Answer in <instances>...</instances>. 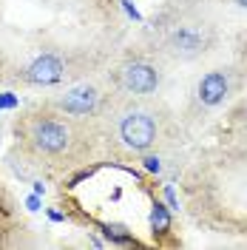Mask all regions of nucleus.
<instances>
[{
	"instance_id": "1",
	"label": "nucleus",
	"mask_w": 247,
	"mask_h": 250,
	"mask_svg": "<svg viewBox=\"0 0 247 250\" xmlns=\"http://www.w3.org/2000/svg\"><path fill=\"white\" fill-rule=\"evenodd\" d=\"M120 0H0V85L62 88L123 51Z\"/></svg>"
},
{
	"instance_id": "2",
	"label": "nucleus",
	"mask_w": 247,
	"mask_h": 250,
	"mask_svg": "<svg viewBox=\"0 0 247 250\" xmlns=\"http://www.w3.org/2000/svg\"><path fill=\"white\" fill-rule=\"evenodd\" d=\"M12 137L15 156L34 173H71L108 154L97 120L65 114L46 97L17 111Z\"/></svg>"
},
{
	"instance_id": "3",
	"label": "nucleus",
	"mask_w": 247,
	"mask_h": 250,
	"mask_svg": "<svg viewBox=\"0 0 247 250\" xmlns=\"http://www.w3.org/2000/svg\"><path fill=\"white\" fill-rule=\"evenodd\" d=\"M185 196L196 222L222 233L247 236V131H225L190 165Z\"/></svg>"
},
{
	"instance_id": "4",
	"label": "nucleus",
	"mask_w": 247,
	"mask_h": 250,
	"mask_svg": "<svg viewBox=\"0 0 247 250\" xmlns=\"http://www.w3.org/2000/svg\"><path fill=\"white\" fill-rule=\"evenodd\" d=\"M97 123L111 156H148L170 151L179 145L185 128L182 117L159 94L128 97L114 91Z\"/></svg>"
},
{
	"instance_id": "5",
	"label": "nucleus",
	"mask_w": 247,
	"mask_h": 250,
	"mask_svg": "<svg viewBox=\"0 0 247 250\" xmlns=\"http://www.w3.org/2000/svg\"><path fill=\"white\" fill-rule=\"evenodd\" d=\"M151 46L168 62H202L222 48V26L205 3L176 0L154 15Z\"/></svg>"
},
{
	"instance_id": "6",
	"label": "nucleus",
	"mask_w": 247,
	"mask_h": 250,
	"mask_svg": "<svg viewBox=\"0 0 247 250\" xmlns=\"http://www.w3.org/2000/svg\"><path fill=\"white\" fill-rule=\"evenodd\" d=\"M168 65L170 62L156 51L154 46L139 48L128 46L120 51V57L108 65L105 77L114 85L117 94H128V97H148V94H159L165 80H168Z\"/></svg>"
},
{
	"instance_id": "7",
	"label": "nucleus",
	"mask_w": 247,
	"mask_h": 250,
	"mask_svg": "<svg viewBox=\"0 0 247 250\" xmlns=\"http://www.w3.org/2000/svg\"><path fill=\"white\" fill-rule=\"evenodd\" d=\"M247 85V57L230 62H219L213 68H207L199 80L193 83V91L187 100V120H207L210 114L227 108L236 97L245 94Z\"/></svg>"
},
{
	"instance_id": "8",
	"label": "nucleus",
	"mask_w": 247,
	"mask_h": 250,
	"mask_svg": "<svg viewBox=\"0 0 247 250\" xmlns=\"http://www.w3.org/2000/svg\"><path fill=\"white\" fill-rule=\"evenodd\" d=\"M111 97H114V85L108 83L105 71H103V74H94L88 80H80V83H71V85L54 88L46 100L54 108L65 111V114L85 117V120H100V114L105 111Z\"/></svg>"
},
{
	"instance_id": "9",
	"label": "nucleus",
	"mask_w": 247,
	"mask_h": 250,
	"mask_svg": "<svg viewBox=\"0 0 247 250\" xmlns=\"http://www.w3.org/2000/svg\"><path fill=\"white\" fill-rule=\"evenodd\" d=\"M225 131H247V94L236 97L227 105V128Z\"/></svg>"
},
{
	"instance_id": "10",
	"label": "nucleus",
	"mask_w": 247,
	"mask_h": 250,
	"mask_svg": "<svg viewBox=\"0 0 247 250\" xmlns=\"http://www.w3.org/2000/svg\"><path fill=\"white\" fill-rule=\"evenodd\" d=\"M151 222H154V236L156 233H168L170 230V216L165 210V205H154V213H151Z\"/></svg>"
},
{
	"instance_id": "11",
	"label": "nucleus",
	"mask_w": 247,
	"mask_h": 250,
	"mask_svg": "<svg viewBox=\"0 0 247 250\" xmlns=\"http://www.w3.org/2000/svg\"><path fill=\"white\" fill-rule=\"evenodd\" d=\"M233 6H239V9H245L247 12V0H233Z\"/></svg>"
}]
</instances>
